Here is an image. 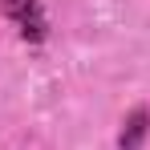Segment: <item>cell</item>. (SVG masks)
<instances>
[{"label": "cell", "mask_w": 150, "mask_h": 150, "mask_svg": "<svg viewBox=\"0 0 150 150\" xmlns=\"http://www.w3.org/2000/svg\"><path fill=\"white\" fill-rule=\"evenodd\" d=\"M0 8H4V16L12 21V25L21 28V37L25 41H45V33H49V25H45V12H41V0H0Z\"/></svg>", "instance_id": "1"}, {"label": "cell", "mask_w": 150, "mask_h": 150, "mask_svg": "<svg viewBox=\"0 0 150 150\" xmlns=\"http://www.w3.org/2000/svg\"><path fill=\"white\" fill-rule=\"evenodd\" d=\"M146 134H150V110L146 105H134L126 114L122 130H118V150H142Z\"/></svg>", "instance_id": "2"}]
</instances>
